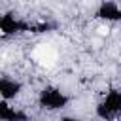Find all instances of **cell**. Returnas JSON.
Instances as JSON below:
<instances>
[{"label": "cell", "instance_id": "7a4b0ae2", "mask_svg": "<svg viewBox=\"0 0 121 121\" xmlns=\"http://www.w3.org/2000/svg\"><path fill=\"white\" fill-rule=\"evenodd\" d=\"M98 34H100V36H108V34H110V28H108V26H98Z\"/></svg>", "mask_w": 121, "mask_h": 121}, {"label": "cell", "instance_id": "6da1fadb", "mask_svg": "<svg viewBox=\"0 0 121 121\" xmlns=\"http://www.w3.org/2000/svg\"><path fill=\"white\" fill-rule=\"evenodd\" d=\"M32 59H34L40 66L51 68V66H55V62H57V51H55L51 45H47V43H40V45L34 47Z\"/></svg>", "mask_w": 121, "mask_h": 121}]
</instances>
